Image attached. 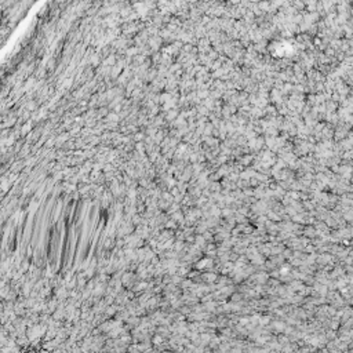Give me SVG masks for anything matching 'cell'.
Wrapping results in <instances>:
<instances>
[{
	"label": "cell",
	"mask_w": 353,
	"mask_h": 353,
	"mask_svg": "<svg viewBox=\"0 0 353 353\" xmlns=\"http://www.w3.org/2000/svg\"><path fill=\"white\" fill-rule=\"evenodd\" d=\"M272 54L273 57H289L290 54H292V48H291V45L289 42H284V40H276L272 43Z\"/></svg>",
	"instance_id": "obj_1"
}]
</instances>
